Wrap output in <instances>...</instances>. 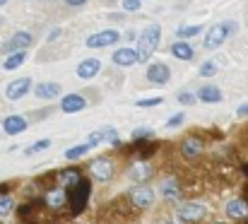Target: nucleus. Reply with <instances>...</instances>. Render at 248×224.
<instances>
[{"mask_svg": "<svg viewBox=\"0 0 248 224\" xmlns=\"http://www.w3.org/2000/svg\"><path fill=\"white\" fill-rule=\"evenodd\" d=\"M89 195H92V183L89 178H80L73 188H68V208H70V215H82L87 210V203H89Z\"/></svg>", "mask_w": 248, "mask_h": 224, "instance_id": "obj_1", "label": "nucleus"}, {"mask_svg": "<svg viewBox=\"0 0 248 224\" xmlns=\"http://www.w3.org/2000/svg\"><path fill=\"white\" fill-rule=\"evenodd\" d=\"M159 41H162V27L159 24H150L142 34H140V41H138V63H145V61H150V56L157 51V46H159Z\"/></svg>", "mask_w": 248, "mask_h": 224, "instance_id": "obj_2", "label": "nucleus"}, {"mask_svg": "<svg viewBox=\"0 0 248 224\" xmlns=\"http://www.w3.org/2000/svg\"><path fill=\"white\" fill-rule=\"evenodd\" d=\"M236 32V24L234 22H219V24H215L210 32H207V36H205V48H219L232 34Z\"/></svg>", "mask_w": 248, "mask_h": 224, "instance_id": "obj_3", "label": "nucleus"}, {"mask_svg": "<svg viewBox=\"0 0 248 224\" xmlns=\"http://www.w3.org/2000/svg\"><path fill=\"white\" fill-rule=\"evenodd\" d=\"M176 215L183 224H200L207 217V208L202 203H183Z\"/></svg>", "mask_w": 248, "mask_h": 224, "instance_id": "obj_4", "label": "nucleus"}, {"mask_svg": "<svg viewBox=\"0 0 248 224\" xmlns=\"http://www.w3.org/2000/svg\"><path fill=\"white\" fill-rule=\"evenodd\" d=\"M113 171H116V166H113V161H111L108 157H96V159H92V164H89V174H92V178H96L99 183L111 181V178H113Z\"/></svg>", "mask_w": 248, "mask_h": 224, "instance_id": "obj_5", "label": "nucleus"}, {"mask_svg": "<svg viewBox=\"0 0 248 224\" xmlns=\"http://www.w3.org/2000/svg\"><path fill=\"white\" fill-rule=\"evenodd\" d=\"M155 198H157V193H155V188H150V186H135V188L130 191V203H133V208H138V210L152 208Z\"/></svg>", "mask_w": 248, "mask_h": 224, "instance_id": "obj_6", "label": "nucleus"}, {"mask_svg": "<svg viewBox=\"0 0 248 224\" xmlns=\"http://www.w3.org/2000/svg\"><path fill=\"white\" fill-rule=\"evenodd\" d=\"M118 39H121V34H118L116 29H104V32H99V34L87 36V46H89V48H104V46L118 44Z\"/></svg>", "mask_w": 248, "mask_h": 224, "instance_id": "obj_7", "label": "nucleus"}, {"mask_svg": "<svg viewBox=\"0 0 248 224\" xmlns=\"http://www.w3.org/2000/svg\"><path fill=\"white\" fill-rule=\"evenodd\" d=\"M34 44V39H31V34H27V32H17V34H12L5 44H2V51L5 53H17V51H27L29 46Z\"/></svg>", "mask_w": 248, "mask_h": 224, "instance_id": "obj_8", "label": "nucleus"}, {"mask_svg": "<svg viewBox=\"0 0 248 224\" xmlns=\"http://www.w3.org/2000/svg\"><path fill=\"white\" fill-rule=\"evenodd\" d=\"M44 205H48L51 210H63L68 205V191L63 186H56V188H48L46 195H44Z\"/></svg>", "mask_w": 248, "mask_h": 224, "instance_id": "obj_9", "label": "nucleus"}, {"mask_svg": "<svg viewBox=\"0 0 248 224\" xmlns=\"http://www.w3.org/2000/svg\"><path fill=\"white\" fill-rule=\"evenodd\" d=\"M202 149H205V143H202L200 135H188V138L181 143V154H183L186 159H198V157L202 154Z\"/></svg>", "mask_w": 248, "mask_h": 224, "instance_id": "obj_10", "label": "nucleus"}, {"mask_svg": "<svg viewBox=\"0 0 248 224\" xmlns=\"http://www.w3.org/2000/svg\"><path fill=\"white\" fill-rule=\"evenodd\" d=\"M29 87H31V80H29V77L12 80V82L7 84V89H5V96H7L10 101H17V99H22V96L29 92Z\"/></svg>", "mask_w": 248, "mask_h": 224, "instance_id": "obj_11", "label": "nucleus"}, {"mask_svg": "<svg viewBox=\"0 0 248 224\" xmlns=\"http://www.w3.org/2000/svg\"><path fill=\"white\" fill-rule=\"evenodd\" d=\"M169 80H171V70H169L166 63H150V68H147V82H152V84H166Z\"/></svg>", "mask_w": 248, "mask_h": 224, "instance_id": "obj_12", "label": "nucleus"}, {"mask_svg": "<svg viewBox=\"0 0 248 224\" xmlns=\"http://www.w3.org/2000/svg\"><path fill=\"white\" fill-rule=\"evenodd\" d=\"M227 217L236 220V222H246L248 220V203L244 198H234L227 203Z\"/></svg>", "mask_w": 248, "mask_h": 224, "instance_id": "obj_13", "label": "nucleus"}, {"mask_svg": "<svg viewBox=\"0 0 248 224\" xmlns=\"http://www.w3.org/2000/svg\"><path fill=\"white\" fill-rule=\"evenodd\" d=\"M27 130V118L24 116H17V113H10L5 121H2V133L5 135H19Z\"/></svg>", "mask_w": 248, "mask_h": 224, "instance_id": "obj_14", "label": "nucleus"}, {"mask_svg": "<svg viewBox=\"0 0 248 224\" xmlns=\"http://www.w3.org/2000/svg\"><path fill=\"white\" fill-rule=\"evenodd\" d=\"M84 106H87V101H84L80 94H65L61 99V111L63 113H80Z\"/></svg>", "mask_w": 248, "mask_h": 224, "instance_id": "obj_15", "label": "nucleus"}, {"mask_svg": "<svg viewBox=\"0 0 248 224\" xmlns=\"http://www.w3.org/2000/svg\"><path fill=\"white\" fill-rule=\"evenodd\" d=\"M101 70V63H99V58H84L82 63L78 65V77H82V80H92V77H96Z\"/></svg>", "mask_w": 248, "mask_h": 224, "instance_id": "obj_16", "label": "nucleus"}, {"mask_svg": "<svg viewBox=\"0 0 248 224\" xmlns=\"http://www.w3.org/2000/svg\"><path fill=\"white\" fill-rule=\"evenodd\" d=\"M111 61H113L116 65H123V68L135 65V63H138V51H135V48H118V51L111 56Z\"/></svg>", "mask_w": 248, "mask_h": 224, "instance_id": "obj_17", "label": "nucleus"}, {"mask_svg": "<svg viewBox=\"0 0 248 224\" xmlns=\"http://www.w3.org/2000/svg\"><path fill=\"white\" fill-rule=\"evenodd\" d=\"M159 193L164 195L166 200H178L181 198V186H178V181L173 176H169V178H164L159 183Z\"/></svg>", "mask_w": 248, "mask_h": 224, "instance_id": "obj_18", "label": "nucleus"}, {"mask_svg": "<svg viewBox=\"0 0 248 224\" xmlns=\"http://www.w3.org/2000/svg\"><path fill=\"white\" fill-rule=\"evenodd\" d=\"M34 94L39 96V99H56L58 94H61V84L58 82H39L36 84V89H34Z\"/></svg>", "mask_w": 248, "mask_h": 224, "instance_id": "obj_19", "label": "nucleus"}, {"mask_svg": "<svg viewBox=\"0 0 248 224\" xmlns=\"http://www.w3.org/2000/svg\"><path fill=\"white\" fill-rule=\"evenodd\" d=\"M128 176H130L135 183H142V181H147V178L152 176V166H150V164H145V161H138V164H133V166H130Z\"/></svg>", "mask_w": 248, "mask_h": 224, "instance_id": "obj_20", "label": "nucleus"}, {"mask_svg": "<svg viewBox=\"0 0 248 224\" xmlns=\"http://www.w3.org/2000/svg\"><path fill=\"white\" fill-rule=\"evenodd\" d=\"M80 178H82V174H80L78 169H63V171L58 174V186H63V188L68 191V188H73Z\"/></svg>", "mask_w": 248, "mask_h": 224, "instance_id": "obj_21", "label": "nucleus"}, {"mask_svg": "<svg viewBox=\"0 0 248 224\" xmlns=\"http://www.w3.org/2000/svg\"><path fill=\"white\" fill-rule=\"evenodd\" d=\"M198 99L205 101V104H217V101H222V92H219V87L207 84V87H202V89L198 92Z\"/></svg>", "mask_w": 248, "mask_h": 224, "instance_id": "obj_22", "label": "nucleus"}, {"mask_svg": "<svg viewBox=\"0 0 248 224\" xmlns=\"http://www.w3.org/2000/svg\"><path fill=\"white\" fill-rule=\"evenodd\" d=\"M171 53H173L178 61H190V58L195 56V53H193V48H190V44H186V41H173Z\"/></svg>", "mask_w": 248, "mask_h": 224, "instance_id": "obj_23", "label": "nucleus"}, {"mask_svg": "<svg viewBox=\"0 0 248 224\" xmlns=\"http://www.w3.org/2000/svg\"><path fill=\"white\" fill-rule=\"evenodd\" d=\"M24 61H27V53H24V51H17V53H10V56L5 58L2 68H5V70H15V68H19Z\"/></svg>", "mask_w": 248, "mask_h": 224, "instance_id": "obj_24", "label": "nucleus"}, {"mask_svg": "<svg viewBox=\"0 0 248 224\" xmlns=\"http://www.w3.org/2000/svg\"><path fill=\"white\" fill-rule=\"evenodd\" d=\"M92 149V145L89 143H82V145H75V147H70L68 152H65V159L68 161H78V159H82L84 154Z\"/></svg>", "mask_w": 248, "mask_h": 224, "instance_id": "obj_25", "label": "nucleus"}, {"mask_svg": "<svg viewBox=\"0 0 248 224\" xmlns=\"http://www.w3.org/2000/svg\"><path fill=\"white\" fill-rule=\"evenodd\" d=\"M202 32V27L200 24H193V27H181L178 32H176V36L181 39V41H186V39H190V36H198Z\"/></svg>", "mask_w": 248, "mask_h": 224, "instance_id": "obj_26", "label": "nucleus"}, {"mask_svg": "<svg viewBox=\"0 0 248 224\" xmlns=\"http://www.w3.org/2000/svg\"><path fill=\"white\" fill-rule=\"evenodd\" d=\"M15 210V200L10 195H0V217H7Z\"/></svg>", "mask_w": 248, "mask_h": 224, "instance_id": "obj_27", "label": "nucleus"}, {"mask_svg": "<svg viewBox=\"0 0 248 224\" xmlns=\"http://www.w3.org/2000/svg\"><path fill=\"white\" fill-rule=\"evenodd\" d=\"M176 99H178L183 106H193V104L198 101V94H193V92H178Z\"/></svg>", "mask_w": 248, "mask_h": 224, "instance_id": "obj_28", "label": "nucleus"}, {"mask_svg": "<svg viewBox=\"0 0 248 224\" xmlns=\"http://www.w3.org/2000/svg\"><path fill=\"white\" fill-rule=\"evenodd\" d=\"M48 147H51V140H39V143H34V145H29L24 149V154H36V152H44Z\"/></svg>", "mask_w": 248, "mask_h": 224, "instance_id": "obj_29", "label": "nucleus"}, {"mask_svg": "<svg viewBox=\"0 0 248 224\" xmlns=\"http://www.w3.org/2000/svg\"><path fill=\"white\" fill-rule=\"evenodd\" d=\"M152 138V130L150 128H138L135 133H133V143H145V140H150Z\"/></svg>", "mask_w": 248, "mask_h": 224, "instance_id": "obj_30", "label": "nucleus"}, {"mask_svg": "<svg viewBox=\"0 0 248 224\" xmlns=\"http://www.w3.org/2000/svg\"><path fill=\"white\" fill-rule=\"evenodd\" d=\"M162 101H164L162 96H152V99H140L138 106H140V109H150V106H159Z\"/></svg>", "mask_w": 248, "mask_h": 224, "instance_id": "obj_31", "label": "nucleus"}, {"mask_svg": "<svg viewBox=\"0 0 248 224\" xmlns=\"http://www.w3.org/2000/svg\"><path fill=\"white\" fill-rule=\"evenodd\" d=\"M215 73H217V65H215L212 61H207V63L200 65V75H202V77H212Z\"/></svg>", "mask_w": 248, "mask_h": 224, "instance_id": "obj_32", "label": "nucleus"}, {"mask_svg": "<svg viewBox=\"0 0 248 224\" xmlns=\"http://www.w3.org/2000/svg\"><path fill=\"white\" fill-rule=\"evenodd\" d=\"M183 118H186L183 113H176V116H171V118L166 121V126H169V128H176V126H181V123H183Z\"/></svg>", "mask_w": 248, "mask_h": 224, "instance_id": "obj_33", "label": "nucleus"}, {"mask_svg": "<svg viewBox=\"0 0 248 224\" xmlns=\"http://www.w3.org/2000/svg\"><path fill=\"white\" fill-rule=\"evenodd\" d=\"M123 10H128V12L140 10V0H123Z\"/></svg>", "mask_w": 248, "mask_h": 224, "instance_id": "obj_34", "label": "nucleus"}, {"mask_svg": "<svg viewBox=\"0 0 248 224\" xmlns=\"http://www.w3.org/2000/svg\"><path fill=\"white\" fill-rule=\"evenodd\" d=\"M236 116H239V118H248V104H241V106H239Z\"/></svg>", "mask_w": 248, "mask_h": 224, "instance_id": "obj_35", "label": "nucleus"}, {"mask_svg": "<svg viewBox=\"0 0 248 224\" xmlns=\"http://www.w3.org/2000/svg\"><path fill=\"white\" fill-rule=\"evenodd\" d=\"M65 5H70V7H80V5H84L87 0H63Z\"/></svg>", "mask_w": 248, "mask_h": 224, "instance_id": "obj_36", "label": "nucleus"}, {"mask_svg": "<svg viewBox=\"0 0 248 224\" xmlns=\"http://www.w3.org/2000/svg\"><path fill=\"white\" fill-rule=\"evenodd\" d=\"M0 195H10V183H0Z\"/></svg>", "mask_w": 248, "mask_h": 224, "instance_id": "obj_37", "label": "nucleus"}, {"mask_svg": "<svg viewBox=\"0 0 248 224\" xmlns=\"http://www.w3.org/2000/svg\"><path fill=\"white\" fill-rule=\"evenodd\" d=\"M58 36H61V29H53V32H51V36H48V41H56Z\"/></svg>", "mask_w": 248, "mask_h": 224, "instance_id": "obj_38", "label": "nucleus"}, {"mask_svg": "<svg viewBox=\"0 0 248 224\" xmlns=\"http://www.w3.org/2000/svg\"><path fill=\"white\" fill-rule=\"evenodd\" d=\"M241 174L248 178V161H244V164H241Z\"/></svg>", "mask_w": 248, "mask_h": 224, "instance_id": "obj_39", "label": "nucleus"}, {"mask_svg": "<svg viewBox=\"0 0 248 224\" xmlns=\"http://www.w3.org/2000/svg\"><path fill=\"white\" fill-rule=\"evenodd\" d=\"M244 200L248 203V183H246V188H244Z\"/></svg>", "mask_w": 248, "mask_h": 224, "instance_id": "obj_40", "label": "nucleus"}, {"mask_svg": "<svg viewBox=\"0 0 248 224\" xmlns=\"http://www.w3.org/2000/svg\"><path fill=\"white\" fill-rule=\"evenodd\" d=\"M5 2H7V0H0V7H2V5H5Z\"/></svg>", "mask_w": 248, "mask_h": 224, "instance_id": "obj_41", "label": "nucleus"}, {"mask_svg": "<svg viewBox=\"0 0 248 224\" xmlns=\"http://www.w3.org/2000/svg\"><path fill=\"white\" fill-rule=\"evenodd\" d=\"M212 224H227V222H212Z\"/></svg>", "mask_w": 248, "mask_h": 224, "instance_id": "obj_42", "label": "nucleus"}, {"mask_svg": "<svg viewBox=\"0 0 248 224\" xmlns=\"http://www.w3.org/2000/svg\"><path fill=\"white\" fill-rule=\"evenodd\" d=\"M31 224H34V222H31Z\"/></svg>", "mask_w": 248, "mask_h": 224, "instance_id": "obj_43", "label": "nucleus"}]
</instances>
